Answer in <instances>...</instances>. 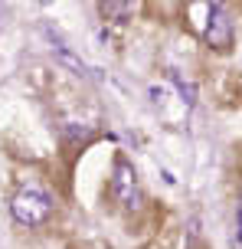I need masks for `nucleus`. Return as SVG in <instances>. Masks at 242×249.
<instances>
[{"label":"nucleus","mask_w":242,"mask_h":249,"mask_svg":"<svg viewBox=\"0 0 242 249\" xmlns=\"http://www.w3.org/2000/svg\"><path fill=\"white\" fill-rule=\"evenodd\" d=\"M10 213H13V220L23 226H43L52 213V200L36 187H26L10 200Z\"/></svg>","instance_id":"f257e3e1"},{"label":"nucleus","mask_w":242,"mask_h":249,"mask_svg":"<svg viewBox=\"0 0 242 249\" xmlns=\"http://www.w3.org/2000/svg\"><path fill=\"white\" fill-rule=\"evenodd\" d=\"M112 197L125 207V210H138L144 194H141V184H138V174L128 161H118L115 171H112Z\"/></svg>","instance_id":"f03ea898"},{"label":"nucleus","mask_w":242,"mask_h":249,"mask_svg":"<svg viewBox=\"0 0 242 249\" xmlns=\"http://www.w3.org/2000/svg\"><path fill=\"white\" fill-rule=\"evenodd\" d=\"M203 39L216 50H229L232 46V20L223 3H210L206 7V23H203Z\"/></svg>","instance_id":"7ed1b4c3"},{"label":"nucleus","mask_w":242,"mask_h":249,"mask_svg":"<svg viewBox=\"0 0 242 249\" xmlns=\"http://www.w3.org/2000/svg\"><path fill=\"white\" fill-rule=\"evenodd\" d=\"M131 7L128 3H102V17H128Z\"/></svg>","instance_id":"20e7f679"},{"label":"nucleus","mask_w":242,"mask_h":249,"mask_svg":"<svg viewBox=\"0 0 242 249\" xmlns=\"http://www.w3.org/2000/svg\"><path fill=\"white\" fill-rule=\"evenodd\" d=\"M232 249H242V197H239V210H236V233H232Z\"/></svg>","instance_id":"39448f33"}]
</instances>
